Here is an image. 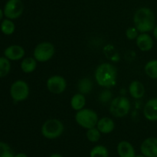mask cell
<instances>
[{
	"instance_id": "6da1fadb",
	"label": "cell",
	"mask_w": 157,
	"mask_h": 157,
	"mask_svg": "<svg viewBox=\"0 0 157 157\" xmlns=\"http://www.w3.org/2000/svg\"><path fill=\"white\" fill-rule=\"evenodd\" d=\"M133 22L140 33H148L156 26V16L150 8H140L135 12Z\"/></svg>"
},
{
	"instance_id": "7a4b0ae2",
	"label": "cell",
	"mask_w": 157,
	"mask_h": 157,
	"mask_svg": "<svg viewBox=\"0 0 157 157\" xmlns=\"http://www.w3.org/2000/svg\"><path fill=\"white\" fill-rule=\"evenodd\" d=\"M94 78L98 85L105 88H110L117 84V71L112 64L102 63L97 67Z\"/></svg>"
},
{
	"instance_id": "3957f363",
	"label": "cell",
	"mask_w": 157,
	"mask_h": 157,
	"mask_svg": "<svg viewBox=\"0 0 157 157\" xmlns=\"http://www.w3.org/2000/svg\"><path fill=\"white\" fill-rule=\"evenodd\" d=\"M63 123L56 118H52L44 121L41 128V133L48 140H55L60 137L64 132Z\"/></svg>"
},
{
	"instance_id": "277c9868",
	"label": "cell",
	"mask_w": 157,
	"mask_h": 157,
	"mask_svg": "<svg viewBox=\"0 0 157 157\" xmlns=\"http://www.w3.org/2000/svg\"><path fill=\"white\" fill-rule=\"evenodd\" d=\"M99 118L98 113L91 109L84 108L77 111L75 114V121L77 124L86 130L96 127Z\"/></svg>"
},
{
	"instance_id": "5b68a950",
	"label": "cell",
	"mask_w": 157,
	"mask_h": 157,
	"mask_svg": "<svg viewBox=\"0 0 157 157\" xmlns=\"http://www.w3.org/2000/svg\"><path fill=\"white\" fill-rule=\"evenodd\" d=\"M55 48L49 41H42L35 46L33 51V57L38 62H47L54 57Z\"/></svg>"
},
{
	"instance_id": "8992f818",
	"label": "cell",
	"mask_w": 157,
	"mask_h": 157,
	"mask_svg": "<svg viewBox=\"0 0 157 157\" xmlns=\"http://www.w3.org/2000/svg\"><path fill=\"white\" fill-rule=\"evenodd\" d=\"M130 102L126 97H117L113 99L110 105V113L113 117L122 118L127 116L130 110Z\"/></svg>"
},
{
	"instance_id": "52a82bcc",
	"label": "cell",
	"mask_w": 157,
	"mask_h": 157,
	"mask_svg": "<svg viewBox=\"0 0 157 157\" xmlns=\"http://www.w3.org/2000/svg\"><path fill=\"white\" fill-rule=\"evenodd\" d=\"M30 89L27 83L22 80L15 81L10 88V94L15 102H20L27 99L29 96Z\"/></svg>"
},
{
	"instance_id": "ba28073f",
	"label": "cell",
	"mask_w": 157,
	"mask_h": 157,
	"mask_svg": "<svg viewBox=\"0 0 157 157\" xmlns=\"http://www.w3.org/2000/svg\"><path fill=\"white\" fill-rule=\"evenodd\" d=\"M24 12V4L21 0H9L4 7L5 16L9 19H16L22 15Z\"/></svg>"
},
{
	"instance_id": "9c48e42d",
	"label": "cell",
	"mask_w": 157,
	"mask_h": 157,
	"mask_svg": "<svg viewBox=\"0 0 157 157\" xmlns=\"http://www.w3.org/2000/svg\"><path fill=\"white\" fill-rule=\"evenodd\" d=\"M46 87L51 93L60 94L65 91L67 88V81L65 78L61 75H53L47 80Z\"/></svg>"
},
{
	"instance_id": "30bf717a",
	"label": "cell",
	"mask_w": 157,
	"mask_h": 157,
	"mask_svg": "<svg viewBox=\"0 0 157 157\" xmlns=\"http://www.w3.org/2000/svg\"><path fill=\"white\" fill-rule=\"evenodd\" d=\"M140 152L147 157H157V137L151 136L144 140L140 145Z\"/></svg>"
},
{
	"instance_id": "8fae6325",
	"label": "cell",
	"mask_w": 157,
	"mask_h": 157,
	"mask_svg": "<svg viewBox=\"0 0 157 157\" xmlns=\"http://www.w3.org/2000/svg\"><path fill=\"white\" fill-rule=\"evenodd\" d=\"M25 51L24 48L17 44H13L6 48L4 51V55L9 61H18L24 58Z\"/></svg>"
},
{
	"instance_id": "7c38bea8",
	"label": "cell",
	"mask_w": 157,
	"mask_h": 157,
	"mask_svg": "<svg viewBox=\"0 0 157 157\" xmlns=\"http://www.w3.org/2000/svg\"><path fill=\"white\" fill-rule=\"evenodd\" d=\"M144 117L149 121H157V98L149 100L144 107Z\"/></svg>"
},
{
	"instance_id": "4fadbf2b",
	"label": "cell",
	"mask_w": 157,
	"mask_h": 157,
	"mask_svg": "<svg viewBox=\"0 0 157 157\" xmlns=\"http://www.w3.org/2000/svg\"><path fill=\"white\" fill-rule=\"evenodd\" d=\"M136 43L138 48L142 52H149L152 50L154 45L153 38L148 33H140L136 38Z\"/></svg>"
},
{
	"instance_id": "5bb4252c",
	"label": "cell",
	"mask_w": 157,
	"mask_h": 157,
	"mask_svg": "<svg viewBox=\"0 0 157 157\" xmlns=\"http://www.w3.org/2000/svg\"><path fill=\"white\" fill-rule=\"evenodd\" d=\"M117 152L119 157H135L136 155L133 146L127 140H122L117 144Z\"/></svg>"
},
{
	"instance_id": "9a60e30c",
	"label": "cell",
	"mask_w": 157,
	"mask_h": 157,
	"mask_svg": "<svg viewBox=\"0 0 157 157\" xmlns=\"http://www.w3.org/2000/svg\"><path fill=\"white\" fill-rule=\"evenodd\" d=\"M96 127L103 134H109L114 130L115 123L111 118L105 117L99 119Z\"/></svg>"
},
{
	"instance_id": "2e32d148",
	"label": "cell",
	"mask_w": 157,
	"mask_h": 157,
	"mask_svg": "<svg viewBox=\"0 0 157 157\" xmlns=\"http://www.w3.org/2000/svg\"><path fill=\"white\" fill-rule=\"evenodd\" d=\"M129 93L134 99H140L145 94V87L139 81H133L129 86Z\"/></svg>"
},
{
	"instance_id": "e0dca14e",
	"label": "cell",
	"mask_w": 157,
	"mask_h": 157,
	"mask_svg": "<svg viewBox=\"0 0 157 157\" xmlns=\"http://www.w3.org/2000/svg\"><path fill=\"white\" fill-rule=\"evenodd\" d=\"M71 107L73 110L78 111L84 108L86 104V98L81 93L75 94L71 99Z\"/></svg>"
},
{
	"instance_id": "ac0fdd59",
	"label": "cell",
	"mask_w": 157,
	"mask_h": 157,
	"mask_svg": "<svg viewBox=\"0 0 157 157\" xmlns=\"http://www.w3.org/2000/svg\"><path fill=\"white\" fill-rule=\"evenodd\" d=\"M37 62L35 58L32 57H28L24 58L21 62V69L24 73L30 74L35 71L37 67Z\"/></svg>"
},
{
	"instance_id": "d6986e66",
	"label": "cell",
	"mask_w": 157,
	"mask_h": 157,
	"mask_svg": "<svg viewBox=\"0 0 157 157\" xmlns=\"http://www.w3.org/2000/svg\"><path fill=\"white\" fill-rule=\"evenodd\" d=\"M144 71L149 78L157 80V59L149 61L144 66Z\"/></svg>"
},
{
	"instance_id": "ffe728a7",
	"label": "cell",
	"mask_w": 157,
	"mask_h": 157,
	"mask_svg": "<svg viewBox=\"0 0 157 157\" xmlns=\"http://www.w3.org/2000/svg\"><path fill=\"white\" fill-rule=\"evenodd\" d=\"M78 88L79 90V93L83 94H87L92 90L93 83L89 78H82L78 82Z\"/></svg>"
},
{
	"instance_id": "44dd1931",
	"label": "cell",
	"mask_w": 157,
	"mask_h": 157,
	"mask_svg": "<svg viewBox=\"0 0 157 157\" xmlns=\"http://www.w3.org/2000/svg\"><path fill=\"white\" fill-rule=\"evenodd\" d=\"M90 157H109L108 149L103 145H97L91 149Z\"/></svg>"
},
{
	"instance_id": "7402d4cb",
	"label": "cell",
	"mask_w": 157,
	"mask_h": 157,
	"mask_svg": "<svg viewBox=\"0 0 157 157\" xmlns=\"http://www.w3.org/2000/svg\"><path fill=\"white\" fill-rule=\"evenodd\" d=\"M15 30V25L11 19H4L1 24V31L4 35H11Z\"/></svg>"
},
{
	"instance_id": "603a6c76",
	"label": "cell",
	"mask_w": 157,
	"mask_h": 157,
	"mask_svg": "<svg viewBox=\"0 0 157 157\" xmlns=\"http://www.w3.org/2000/svg\"><path fill=\"white\" fill-rule=\"evenodd\" d=\"M11 71V64L6 57H0V78L7 76Z\"/></svg>"
},
{
	"instance_id": "cb8c5ba5",
	"label": "cell",
	"mask_w": 157,
	"mask_h": 157,
	"mask_svg": "<svg viewBox=\"0 0 157 157\" xmlns=\"http://www.w3.org/2000/svg\"><path fill=\"white\" fill-rule=\"evenodd\" d=\"M101 133L99 131L96 127H93L87 130V133H86V137H87V140L90 141L91 143H97L101 139Z\"/></svg>"
},
{
	"instance_id": "d4e9b609",
	"label": "cell",
	"mask_w": 157,
	"mask_h": 157,
	"mask_svg": "<svg viewBox=\"0 0 157 157\" xmlns=\"http://www.w3.org/2000/svg\"><path fill=\"white\" fill-rule=\"evenodd\" d=\"M15 154L7 144L0 142V157H14Z\"/></svg>"
},
{
	"instance_id": "484cf974",
	"label": "cell",
	"mask_w": 157,
	"mask_h": 157,
	"mask_svg": "<svg viewBox=\"0 0 157 157\" xmlns=\"http://www.w3.org/2000/svg\"><path fill=\"white\" fill-rule=\"evenodd\" d=\"M126 37L127 38H128L129 40H134L137 38V36L139 35L140 32L139 31L136 29V28L135 26L133 27H130L126 30Z\"/></svg>"
},
{
	"instance_id": "4316f807",
	"label": "cell",
	"mask_w": 157,
	"mask_h": 157,
	"mask_svg": "<svg viewBox=\"0 0 157 157\" xmlns=\"http://www.w3.org/2000/svg\"><path fill=\"white\" fill-rule=\"evenodd\" d=\"M112 98V93L110 90H103L99 95V101H101L103 104H107L109 101L111 100Z\"/></svg>"
},
{
	"instance_id": "83f0119b",
	"label": "cell",
	"mask_w": 157,
	"mask_h": 157,
	"mask_svg": "<svg viewBox=\"0 0 157 157\" xmlns=\"http://www.w3.org/2000/svg\"><path fill=\"white\" fill-rule=\"evenodd\" d=\"M153 37H154L155 39H156V41H157V25H156L155 28H154V29H153Z\"/></svg>"
},
{
	"instance_id": "f1b7e54d",
	"label": "cell",
	"mask_w": 157,
	"mask_h": 157,
	"mask_svg": "<svg viewBox=\"0 0 157 157\" xmlns=\"http://www.w3.org/2000/svg\"><path fill=\"white\" fill-rule=\"evenodd\" d=\"M14 157H29V156H28L25 153H17V154H15Z\"/></svg>"
},
{
	"instance_id": "f546056e",
	"label": "cell",
	"mask_w": 157,
	"mask_h": 157,
	"mask_svg": "<svg viewBox=\"0 0 157 157\" xmlns=\"http://www.w3.org/2000/svg\"><path fill=\"white\" fill-rule=\"evenodd\" d=\"M49 157H64L62 155H61L60 153H53V154L50 155Z\"/></svg>"
},
{
	"instance_id": "4dcf8cb0",
	"label": "cell",
	"mask_w": 157,
	"mask_h": 157,
	"mask_svg": "<svg viewBox=\"0 0 157 157\" xmlns=\"http://www.w3.org/2000/svg\"><path fill=\"white\" fill-rule=\"evenodd\" d=\"M3 15H4V12H3L2 10V9H0V21H1Z\"/></svg>"
},
{
	"instance_id": "1f68e13d",
	"label": "cell",
	"mask_w": 157,
	"mask_h": 157,
	"mask_svg": "<svg viewBox=\"0 0 157 157\" xmlns=\"http://www.w3.org/2000/svg\"><path fill=\"white\" fill-rule=\"evenodd\" d=\"M135 157H147V156H144V155H143L142 153H141V154H140V155H136V156Z\"/></svg>"
}]
</instances>
